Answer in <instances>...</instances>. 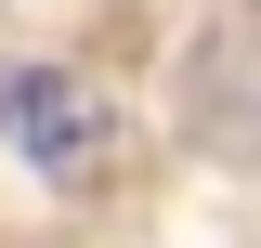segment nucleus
<instances>
[{
	"label": "nucleus",
	"instance_id": "nucleus-1",
	"mask_svg": "<svg viewBox=\"0 0 261 248\" xmlns=\"http://www.w3.org/2000/svg\"><path fill=\"white\" fill-rule=\"evenodd\" d=\"M0 144L27 157L39 183H92L105 170V105L65 65H0Z\"/></svg>",
	"mask_w": 261,
	"mask_h": 248
}]
</instances>
